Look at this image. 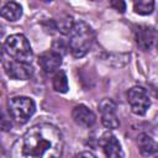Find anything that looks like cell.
Listing matches in <instances>:
<instances>
[{
	"instance_id": "obj_13",
	"label": "cell",
	"mask_w": 158,
	"mask_h": 158,
	"mask_svg": "<svg viewBox=\"0 0 158 158\" xmlns=\"http://www.w3.org/2000/svg\"><path fill=\"white\" fill-rule=\"evenodd\" d=\"M1 16L7 21L15 22L22 16V7L15 1H9L1 7Z\"/></svg>"
},
{
	"instance_id": "obj_15",
	"label": "cell",
	"mask_w": 158,
	"mask_h": 158,
	"mask_svg": "<svg viewBox=\"0 0 158 158\" xmlns=\"http://www.w3.org/2000/svg\"><path fill=\"white\" fill-rule=\"evenodd\" d=\"M133 10L136 14L146 16L151 15L154 10V1L153 0H138L133 2Z\"/></svg>"
},
{
	"instance_id": "obj_11",
	"label": "cell",
	"mask_w": 158,
	"mask_h": 158,
	"mask_svg": "<svg viewBox=\"0 0 158 158\" xmlns=\"http://www.w3.org/2000/svg\"><path fill=\"white\" fill-rule=\"evenodd\" d=\"M38 64L46 73H52L57 70L62 64V56L58 54L54 51H47L43 52L38 57Z\"/></svg>"
},
{
	"instance_id": "obj_14",
	"label": "cell",
	"mask_w": 158,
	"mask_h": 158,
	"mask_svg": "<svg viewBox=\"0 0 158 158\" xmlns=\"http://www.w3.org/2000/svg\"><path fill=\"white\" fill-rule=\"evenodd\" d=\"M52 85H53V89L58 93H67L69 86H68V78H67V74L63 72V70H59L54 74L53 77V80H52Z\"/></svg>"
},
{
	"instance_id": "obj_8",
	"label": "cell",
	"mask_w": 158,
	"mask_h": 158,
	"mask_svg": "<svg viewBox=\"0 0 158 158\" xmlns=\"http://www.w3.org/2000/svg\"><path fill=\"white\" fill-rule=\"evenodd\" d=\"M135 38L137 42V46L142 49V51H148L152 48L153 43L157 38V31L151 27V26H146V25H139L136 26L135 28Z\"/></svg>"
},
{
	"instance_id": "obj_16",
	"label": "cell",
	"mask_w": 158,
	"mask_h": 158,
	"mask_svg": "<svg viewBox=\"0 0 158 158\" xmlns=\"http://www.w3.org/2000/svg\"><path fill=\"white\" fill-rule=\"evenodd\" d=\"M67 48H69V46H63V41L62 40H57L53 42V47H52V51L57 52L58 54L63 56L67 53Z\"/></svg>"
},
{
	"instance_id": "obj_2",
	"label": "cell",
	"mask_w": 158,
	"mask_h": 158,
	"mask_svg": "<svg viewBox=\"0 0 158 158\" xmlns=\"http://www.w3.org/2000/svg\"><path fill=\"white\" fill-rule=\"evenodd\" d=\"M94 43V31L84 21H77L69 33L68 46L70 53L75 58L84 57L93 47Z\"/></svg>"
},
{
	"instance_id": "obj_10",
	"label": "cell",
	"mask_w": 158,
	"mask_h": 158,
	"mask_svg": "<svg viewBox=\"0 0 158 158\" xmlns=\"http://www.w3.org/2000/svg\"><path fill=\"white\" fill-rule=\"evenodd\" d=\"M101 147L104 149V153L107 158H123V151L122 147L118 142V139L111 135V133H105L100 141Z\"/></svg>"
},
{
	"instance_id": "obj_17",
	"label": "cell",
	"mask_w": 158,
	"mask_h": 158,
	"mask_svg": "<svg viewBox=\"0 0 158 158\" xmlns=\"http://www.w3.org/2000/svg\"><path fill=\"white\" fill-rule=\"evenodd\" d=\"M110 6L114 7L115 10H117L118 12H125L126 10V4L121 0H116V1H111L110 2Z\"/></svg>"
},
{
	"instance_id": "obj_4",
	"label": "cell",
	"mask_w": 158,
	"mask_h": 158,
	"mask_svg": "<svg viewBox=\"0 0 158 158\" xmlns=\"http://www.w3.org/2000/svg\"><path fill=\"white\" fill-rule=\"evenodd\" d=\"M9 114L12 120L19 123H26L36 111V104L31 98L27 96H14L7 101Z\"/></svg>"
},
{
	"instance_id": "obj_12",
	"label": "cell",
	"mask_w": 158,
	"mask_h": 158,
	"mask_svg": "<svg viewBox=\"0 0 158 158\" xmlns=\"http://www.w3.org/2000/svg\"><path fill=\"white\" fill-rule=\"evenodd\" d=\"M138 149L142 156H156L158 154V143L147 133H141L138 136Z\"/></svg>"
},
{
	"instance_id": "obj_18",
	"label": "cell",
	"mask_w": 158,
	"mask_h": 158,
	"mask_svg": "<svg viewBox=\"0 0 158 158\" xmlns=\"http://www.w3.org/2000/svg\"><path fill=\"white\" fill-rule=\"evenodd\" d=\"M75 158H98V157L94 153H91L89 151H85V152H80L79 154H77Z\"/></svg>"
},
{
	"instance_id": "obj_7",
	"label": "cell",
	"mask_w": 158,
	"mask_h": 158,
	"mask_svg": "<svg viewBox=\"0 0 158 158\" xmlns=\"http://www.w3.org/2000/svg\"><path fill=\"white\" fill-rule=\"evenodd\" d=\"M5 73L11 78L16 80H27L33 75V68L28 63L17 62L14 59L4 60L2 62Z\"/></svg>"
},
{
	"instance_id": "obj_6",
	"label": "cell",
	"mask_w": 158,
	"mask_h": 158,
	"mask_svg": "<svg viewBox=\"0 0 158 158\" xmlns=\"http://www.w3.org/2000/svg\"><path fill=\"white\" fill-rule=\"evenodd\" d=\"M99 111L102 125L109 130H115L120 126L117 117V106L111 99H102L99 104Z\"/></svg>"
},
{
	"instance_id": "obj_9",
	"label": "cell",
	"mask_w": 158,
	"mask_h": 158,
	"mask_svg": "<svg viewBox=\"0 0 158 158\" xmlns=\"http://www.w3.org/2000/svg\"><path fill=\"white\" fill-rule=\"evenodd\" d=\"M72 117L74 120V122L81 127H91L95 121H96V116L95 114L85 105H77L73 107L72 111Z\"/></svg>"
},
{
	"instance_id": "obj_3",
	"label": "cell",
	"mask_w": 158,
	"mask_h": 158,
	"mask_svg": "<svg viewBox=\"0 0 158 158\" xmlns=\"http://www.w3.org/2000/svg\"><path fill=\"white\" fill-rule=\"evenodd\" d=\"M4 51L11 59L17 62L30 64L33 58L30 42L22 33H15L9 36L4 42Z\"/></svg>"
},
{
	"instance_id": "obj_1",
	"label": "cell",
	"mask_w": 158,
	"mask_h": 158,
	"mask_svg": "<svg viewBox=\"0 0 158 158\" xmlns=\"http://www.w3.org/2000/svg\"><path fill=\"white\" fill-rule=\"evenodd\" d=\"M63 136L52 123H37L19 137L10 152V158H62Z\"/></svg>"
},
{
	"instance_id": "obj_19",
	"label": "cell",
	"mask_w": 158,
	"mask_h": 158,
	"mask_svg": "<svg viewBox=\"0 0 158 158\" xmlns=\"http://www.w3.org/2000/svg\"><path fill=\"white\" fill-rule=\"evenodd\" d=\"M157 49H158V40H157Z\"/></svg>"
},
{
	"instance_id": "obj_5",
	"label": "cell",
	"mask_w": 158,
	"mask_h": 158,
	"mask_svg": "<svg viewBox=\"0 0 158 158\" xmlns=\"http://www.w3.org/2000/svg\"><path fill=\"white\" fill-rule=\"evenodd\" d=\"M127 101L130 104V107L133 114L142 116L147 112V110L151 106L149 96L142 86H133L127 93Z\"/></svg>"
}]
</instances>
